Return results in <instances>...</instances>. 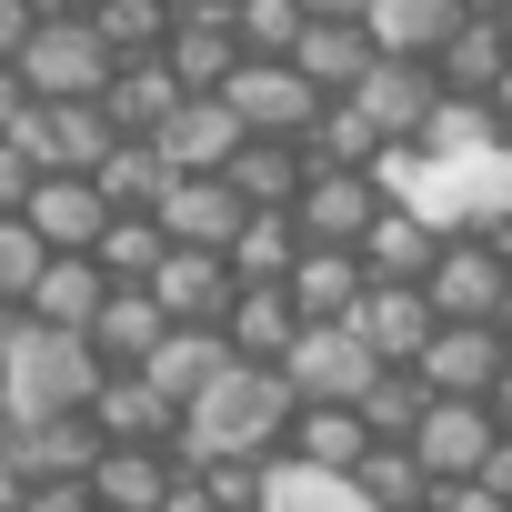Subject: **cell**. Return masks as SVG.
<instances>
[{
	"instance_id": "6da1fadb",
	"label": "cell",
	"mask_w": 512,
	"mask_h": 512,
	"mask_svg": "<svg viewBox=\"0 0 512 512\" xmlns=\"http://www.w3.org/2000/svg\"><path fill=\"white\" fill-rule=\"evenodd\" d=\"M292 382H282V362H231L211 392H191L181 402V462H272L282 442H292Z\"/></svg>"
},
{
	"instance_id": "7a4b0ae2",
	"label": "cell",
	"mask_w": 512,
	"mask_h": 512,
	"mask_svg": "<svg viewBox=\"0 0 512 512\" xmlns=\"http://www.w3.org/2000/svg\"><path fill=\"white\" fill-rule=\"evenodd\" d=\"M101 372H111V362L91 352V332H61V322H31V312H0V432H11V422L91 412Z\"/></svg>"
},
{
	"instance_id": "3957f363",
	"label": "cell",
	"mask_w": 512,
	"mask_h": 512,
	"mask_svg": "<svg viewBox=\"0 0 512 512\" xmlns=\"http://www.w3.org/2000/svg\"><path fill=\"white\" fill-rule=\"evenodd\" d=\"M11 71L31 81V101H101V81H111L121 61H111V41L91 31V11H51V21H31V41L11 51Z\"/></svg>"
},
{
	"instance_id": "277c9868",
	"label": "cell",
	"mask_w": 512,
	"mask_h": 512,
	"mask_svg": "<svg viewBox=\"0 0 512 512\" xmlns=\"http://www.w3.org/2000/svg\"><path fill=\"white\" fill-rule=\"evenodd\" d=\"M382 372H392V362H382L352 322H302V332H292V352H282L292 402H362Z\"/></svg>"
},
{
	"instance_id": "5b68a950",
	"label": "cell",
	"mask_w": 512,
	"mask_h": 512,
	"mask_svg": "<svg viewBox=\"0 0 512 512\" xmlns=\"http://www.w3.org/2000/svg\"><path fill=\"white\" fill-rule=\"evenodd\" d=\"M422 292H432L442 322H502V302H512V262L492 251V231H442Z\"/></svg>"
},
{
	"instance_id": "8992f818",
	"label": "cell",
	"mask_w": 512,
	"mask_h": 512,
	"mask_svg": "<svg viewBox=\"0 0 512 512\" xmlns=\"http://www.w3.org/2000/svg\"><path fill=\"white\" fill-rule=\"evenodd\" d=\"M221 101H231V121H241V131H262V141H302V131L322 121V101H332V91H312V81H302V61H231Z\"/></svg>"
},
{
	"instance_id": "52a82bcc",
	"label": "cell",
	"mask_w": 512,
	"mask_h": 512,
	"mask_svg": "<svg viewBox=\"0 0 512 512\" xmlns=\"http://www.w3.org/2000/svg\"><path fill=\"white\" fill-rule=\"evenodd\" d=\"M492 442H502V422H492V402H472V392H432L422 422H412V452H422L432 482H472V472L492 462Z\"/></svg>"
},
{
	"instance_id": "ba28073f",
	"label": "cell",
	"mask_w": 512,
	"mask_h": 512,
	"mask_svg": "<svg viewBox=\"0 0 512 512\" xmlns=\"http://www.w3.org/2000/svg\"><path fill=\"white\" fill-rule=\"evenodd\" d=\"M292 221H302V241H362L382 221V181L362 161H312L292 191Z\"/></svg>"
},
{
	"instance_id": "9c48e42d",
	"label": "cell",
	"mask_w": 512,
	"mask_h": 512,
	"mask_svg": "<svg viewBox=\"0 0 512 512\" xmlns=\"http://www.w3.org/2000/svg\"><path fill=\"white\" fill-rule=\"evenodd\" d=\"M342 101H352L382 141H422V111L442 101V81H432V61H392V51H372V61H362V81H352Z\"/></svg>"
},
{
	"instance_id": "30bf717a",
	"label": "cell",
	"mask_w": 512,
	"mask_h": 512,
	"mask_svg": "<svg viewBox=\"0 0 512 512\" xmlns=\"http://www.w3.org/2000/svg\"><path fill=\"white\" fill-rule=\"evenodd\" d=\"M502 362H512V342H502V322H442L432 342H422V392H472V402H492V382H502Z\"/></svg>"
},
{
	"instance_id": "8fae6325",
	"label": "cell",
	"mask_w": 512,
	"mask_h": 512,
	"mask_svg": "<svg viewBox=\"0 0 512 512\" xmlns=\"http://www.w3.org/2000/svg\"><path fill=\"white\" fill-rule=\"evenodd\" d=\"M352 332H362L392 372H412V362H422V342L442 332V312H432V292H422V282H372V292L352 302Z\"/></svg>"
},
{
	"instance_id": "7c38bea8",
	"label": "cell",
	"mask_w": 512,
	"mask_h": 512,
	"mask_svg": "<svg viewBox=\"0 0 512 512\" xmlns=\"http://www.w3.org/2000/svg\"><path fill=\"white\" fill-rule=\"evenodd\" d=\"M151 151H161L171 171H221V161L241 151V121H231V101H221V91H181V101L161 111Z\"/></svg>"
},
{
	"instance_id": "4fadbf2b",
	"label": "cell",
	"mask_w": 512,
	"mask_h": 512,
	"mask_svg": "<svg viewBox=\"0 0 512 512\" xmlns=\"http://www.w3.org/2000/svg\"><path fill=\"white\" fill-rule=\"evenodd\" d=\"M161 402H191V392H211L221 372H231V342H221V322H171L141 362H131Z\"/></svg>"
},
{
	"instance_id": "5bb4252c",
	"label": "cell",
	"mask_w": 512,
	"mask_h": 512,
	"mask_svg": "<svg viewBox=\"0 0 512 512\" xmlns=\"http://www.w3.org/2000/svg\"><path fill=\"white\" fill-rule=\"evenodd\" d=\"M151 302H161L171 322H221V302H231V262H221L211 241H161Z\"/></svg>"
},
{
	"instance_id": "9a60e30c",
	"label": "cell",
	"mask_w": 512,
	"mask_h": 512,
	"mask_svg": "<svg viewBox=\"0 0 512 512\" xmlns=\"http://www.w3.org/2000/svg\"><path fill=\"white\" fill-rule=\"evenodd\" d=\"M282 292H292L302 322H352V302L372 292V272H362L352 241H302V262L282 272Z\"/></svg>"
},
{
	"instance_id": "2e32d148",
	"label": "cell",
	"mask_w": 512,
	"mask_h": 512,
	"mask_svg": "<svg viewBox=\"0 0 512 512\" xmlns=\"http://www.w3.org/2000/svg\"><path fill=\"white\" fill-rule=\"evenodd\" d=\"M251 512H382L362 492V472H332V462H302V452H272L262 462V502Z\"/></svg>"
},
{
	"instance_id": "e0dca14e",
	"label": "cell",
	"mask_w": 512,
	"mask_h": 512,
	"mask_svg": "<svg viewBox=\"0 0 512 512\" xmlns=\"http://www.w3.org/2000/svg\"><path fill=\"white\" fill-rule=\"evenodd\" d=\"M21 141H31V161H41V171H91L121 131H111V111H101V101H31Z\"/></svg>"
},
{
	"instance_id": "ac0fdd59",
	"label": "cell",
	"mask_w": 512,
	"mask_h": 512,
	"mask_svg": "<svg viewBox=\"0 0 512 512\" xmlns=\"http://www.w3.org/2000/svg\"><path fill=\"white\" fill-rule=\"evenodd\" d=\"M21 221H31L51 251H91V241H101V221H111V201H101V181H91V171H41V181H31V201H21Z\"/></svg>"
},
{
	"instance_id": "d6986e66",
	"label": "cell",
	"mask_w": 512,
	"mask_h": 512,
	"mask_svg": "<svg viewBox=\"0 0 512 512\" xmlns=\"http://www.w3.org/2000/svg\"><path fill=\"white\" fill-rule=\"evenodd\" d=\"M0 452H11L31 482H91L101 432H91V412H61V422H11V432H0Z\"/></svg>"
},
{
	"instance_id": "ffe728a7",
	"label": "cell",
	"mask_w": 512,
	"mask_h": 512,
	"mask_svg": "<svg viewBox=\"0 0 512 512\" xmlns=\"http://www.w3.org/2000/svg\"><path fill=\"white\" fill-rule=\"evenodd\" d=\"M231 231H241V191H231L221 171H171V181H161V241H211V251H231Z\"/></svg>"
},
{
	"instance_id": "44dd1931",
	"label": "cell",
	"mask_w": 512,
	"mask_h": 512,
	"mask_svg": "<svg viewBox=\"0 0 512 512\" xmlns=\"http://www.w3.org/2000/svg\"><path fill=\"white\" fill-rule=\"evenodd\" d=\"M171 472H181L171 442H101V462H91V502H101V512H161Z\"/></svg>"
},
{
	"instance_id": "7402d4cb",
	"label": "cell",
	"mask_w": 512,
	"mask_h": 512,
	"mask_svg": "<svg viewBox=\"0 0 512 512\" xmlns=\"http://www.w3.org/2000/svg\"><path fill=\"white\" fill-rule=\"evenodd\" d=\"M292 332H302V312H292L282 282H231V302H221V342H231V362H282Z\"/></svg>"
},
{
	"instance_id": "603a6c76",
	"label": "cell",
	"mask_w": 512,
	"mask_h": 512,
	"mask_svg": "<svg viewBox=\"0 0 512 512\" xmlns=\"http://www.w3.org/2000/svg\"><path fill=\"white\" fill-rule=\"evenodd\" d=\"M91 432H101V442H181V402H161L141 372H101Z\"/></svg>"
},
{
	"instance_id": "cb8c5ba5",
	"label": "cell",
	"mask_w": 512,
	"mask_h": 512,
	"mask_svg": "<svg viewBox=\"0 0 512 512\" xmlns=\"http://www.w3.org/2000/svg\"><path fill=\"white\" fill-rule=\"evenodd\" d=\"M302 171H312V151L302 141H262V131H241V151L221 161V181L241 191V211H292Z\"/></svg>"
},
{
	"instance_id": "d4e9b609",
	"label": "cell",
	"mask_w": 512,
	"mask_h": 512,
	"mask_svg": "<svg viewBox=\"0 0 512 512\" xmlns=\"http://www.w3.org/2000/svg\"><path fill=\"white\" fill-rule=\"evenodd\" d=\"M111 302V272L91 262V251H51L41 262V282H31V322H61V332H91V312Z\"/></svg>"
},
{
	"instance_id": "484cf974",
	"label": "cell",
	"mask_w": 512,
	"mask_h": 512,
	"mask_svg": "<svg viewBox=\"0 0 512 512\" xmlns=\"http://www.w3.org/2000/svg\"><path fill=\"white\" fill-rule=\"evenodd\" d=\"M452 21H472L462 0H362V31H372V51H392V61H432V51L452 41Z\"/></svg>"
},
{
	"instance_id": "4316f807",
	"label": "cell",
	"mask_w": 512,
	"mask_h": 512,
	"mask_svg": "<svg viewBox=\"0 0 512 512\" xmlns=\"http://www.w3.org/2000/svg\"><path fill=\"white\" fill-rule=\"evenodd\" d=\"M161 61L181 71V91H221V81H231V61H241V41H231V11H171V41H161Z\"/></svg>"
},
{
	"instance_id": "83f0119b",
	"label": "cell",
	"mask_w": 512,
	"mask_h": 512,
	"mask_svg": "<svg viewBox=\"0 0 512 512\" xmlns=\"http://www.w3.org/2000/svg\"><path fill=\"white\" fill-rule=\"evenodd\" d=\"M171 101H181V71H171L161 51H151V61H121V71L101 81V111H111V131H121V141H151Z\"/></svg>"
},
{
	"instance_id": "f1b7e54d",
	"label": "cell",
	"mask_w": 512,
	"mask_h": 512,
	"mask_svg": "<svg viewBox=\"0 0 512 512\" xmlns=\"http://www.w3.org/2000/svg\"><path fill=\"white\" fill-rule=\"evenodd\" d=\"M161 332H171V312L151 302V282H111V302L91 312V352H101L111 372H131V362H141Z\"/></svg>"
},
{
	"instance_id": "f546056e",
	"label": "cell",
	"mask_w": 512,
	"mask_h": 512,
	"mask_svg": "<svg viewBox=\"0 0 512 512\" xmlns=\"http://www.w3.org/2000/svg\"><path fill=\"white\" fill-rule=\"evenodd\" d=\"M352 251H362V272H372V282H422V272H432V251H442V231H432L422 211L382 201V221H372Z\"/></svg>"
},
{
	"instance_id": "4dcf8cb0",
	"label": "cell",
	"mask_w": 512,
	"mask_h": 512,
	"mask_svg": "<svg viewBox=\"0 0 512 512\" xmlns=\"http://www.w3.org/2000/svg\"><path fill=\"white\" fill-rule=\"evenodd\" d=\"M512 71V41H502V21H452V41L432 51V81L442 91H462V101H492V81Z\"/></svg>"
},
{
	"instance_id": "1f68e13d",
	"label": "cell",
	"mask_w": 512,
	"mask_h": 512,
	"mask_svg": "<svg viewBox=\"0 0 512 512\" xmlns=\"http://www.w3.org/2000/svg\"><path fill=\"white\" fill-rule=\"evenodd\" d=\"M231 282H282L292 262H302V221L292 211H241V231H231Z\"/></svg>"
},
{
	"instance_id": "d6a6232c",
	"label": "cell",
	"mask_w": 512,
	"mask_h": 512,
	"mask_svg": "<svg viewBox=\"0 0 512 512\" xmlns=\"http://www.w3.org/2000/svg\"><path fill=\"white\" fill-rule=\"evenodd\" d=\"M292 61H302V81H312V91H352V81H362V61H372V31H362V21H302Z\"/></svg>"
},
{
	"instance_id": "836d02e7",
	"label": "cell",
	"mask_w": 512,
	"mask_h": 512,
	"mask_svg": "<svg viewBox=\"0 0 512 512\" xmlns=\"http://www.w3.org/2000/svg\"><path fill=\"white\" fill-rule=\"evenodd\" d=\"M282 452H302V462H332V472H352L362 452H372V432H362V412L352 402H302L292 412V442Z\"/></svg>"
},
{
	"instance_id": "e575fe53",
	"label": "cell",
	"mask_w": 512,
	"mask_h": 512,
	"mask_svg": "<svg viewBox=\"0 0 512 512\" xmlns=\"http://www.w3.org/2000/svg\"><path fill=\"white\" fill-rule=\"evenodd\" d=\"M91 181H101V201H111V211H161V181H171V161H161L151 141H111V151L91 161Z\"/></svg>"
},
{
	"instance_id": "d590c367",
	"label": "cell",
	"mask_w": 512,
	"mask_h": 512,
	"mask_svg": "<svg viewBox=\"0 0 512 512\" xmlns=\"http://www.w3.org/2000/svg\"><path fill=\"white\" fill-rule=\"evenodd\" d=\"M352 472H362V492H372L382 512H422V502H432V472H422V452H412V442H372Z\"/></svg>"
},
{
	"instance_id": "8d00e7d4",
	"label": "cell",
	"mask_w": 512,
	"mask_h": 512,
	"mask_svg": "<svg viewBox=\"0 0 512 512\" xmlns=\"http://www.w3.org/2000/svg\"><path fill=\"white\" fill-rule=\"evenodd\" d=\"M91 31L111 41V61H151L171 41V0H91Z\"/></svg>"
},
{
	"instance_id": "74e56055",
	"label": "cell",
	"mask_w": 512,
	"mask_h": 512,
	"mask_svg": "<svg viewBox=\"0 0 512 512\" xmlns=\"http://www.w3.org/2000/svg\"><path fill=\"white\" fill-rule=\"evenodd\" d=\"M91 262H101L111 282H151V262H161V211H111L101 241H91Z\"/></svg>"
},
{
	"instance_id": "f35d334b",
	"label": "cell",
	"mask_w": 512,
	"mask_h": 512,
	"mask_svg": "<svg viewBox=\"0 0 512 512\" xmlns=\"http://www.w3.org/2000/svg\"><path fill=\"white\" fill-rule=\"evenodd\" d=\"M302 0H231V41H241V61H292V41H302Z\"/></svg>"
},
{
	"instance_id": "ab89813d",
	"label": "cell",
	"mask_w": 512,
	"mask_h": 512,
	"mask_svg": "<svg viewBox=\"0 0 512 512\" xmlns=\"http://www.w3.org/2000/svg\"><path fill=\"white\" fill-rule=\"evenodd\" d=\"M482 141H502L492 101H462V91H442V101L422 111V141H412V151H482Z\"/></svg>"
},
{
	"instance_id": "60d3db41",
	"label": "cell",
	"mask_w": 512,
	"mask_h": 512,
	"mask_svg": "<svg viewBox=\"0 0 512 512\" xmlns=\"http://www.w3.org/2000/svg\"><path fill=\"white\" fill-rule=\"evenodd\" d=\"M422 402H432V392H422V372H382V382H372L352 412H362V432H372V442H412Z\"/></svg>"
},
{
	"instance_id": "b9f144b4",
	"label": "cell",
	"mask_w": 512,
	"mask_h": 512,
	"mask_svg": "<svg viewBox=\"0 0 512 512\" xmlns=\"http://www.w3.org/2000/svg\"><path fill=\"white\" fill-rule=\"evenodd\" d=\"M41 262H51V241H41L21 211H0V312H21V302H31Z\"/></svg>"
},
{
	"instance_id": "7bdbcfd3",
	"label": "cell",
	"mask_w": 512,
	"mask_h": 512,
	"mask_svg": "<svg viewBox=\"0 0 512 512\" xmlns=\"http://www.w3.org/2000/svg\"><path fill=\"white\" fill-rule=\"evenodd\" d=\"M161 512H241V502H231L201 462H181V472H171V492H161Z\"/></svg>"
},
{
	"instance_id": "ee69618b",
	"label": "cell",
	"mask_w": 512,
	"mask_h": 512,
	"mask_svg": "<svg viewBox=\"0 0 512 512\" xmlns=\"http://www.w3.org/2000/svg\"><path fill=\"white\" fill-rule=\"evenodd\" d=\"M31 181H41L31 141H21V131H0V211H21V201H31Z\"/></svg>"
},
{
	"instance_id": "f6af8a7d",
	"label": "cell",
	"mask_w": 512,
	"mask_h": 512,
	"mask_svg": "<svg viewBox=\"0 0 512 512\" xmlns=\"http://www.w3.org/2000/svg\"><path fill=\"white\" fill-rule=\"evenodd\" d=\"M422 512H512V502L472 472V482H432V502H422Z\"/></svg>"
},
{
	"instance_id": "bcb514c9",
	"label": "cell",
	"mask_w": 512,
	"mask_h": 512,
	"mask_svg": "<svg viewBox=\"0 0 512 512\" xmlns=\"http://www.w3.org/2000/svg\"><path fill=\"white\" fill-rule=\"evenodd\" d=\"M21 512H101V502H91V482H31Z\"/></svg>"
},
{
	"instance_id": "7dc6e473",
	"label": "cell",
	"mask_w": 512,
	"mask_h": 512,
	"mask_svg": "<svg viewBox=\"0 0 512 512\" xmlns=\"http://www.w3.org/2000/svg\"><path fill=\"white\" fill-rule=\"evenodd\" d=\"M21 502H31V472H21L11 452H0V512H21Z\"/></svg>"
},
{
	"instance_id": "c3c4849f",
	"label": "cell",
	"mask_w": 512,
	"mask_h": 512,
	"mask_svg": "<svg viewBox=\"0 0 512 512\" xmlns=\"http://www.w3.org/2000/svg\"><path fill=\"white\" fill-rule=\"evenodd\" d=\"M482 482H492V492H502V502H512V432H502V442H492V462H482Z\"/></svg>"
},
{
	"instance_id": "681fc988",
	"label": "cell",
	"mask_w": 512,
	"mask_h": 512,
	"mask_svg": "<svg viewBox=\"0 0 512 512\" xmlns=\"http://www.w3.org/2000/svg\"><path fill=\"white\" fill-rule=\"evenodd\" d=\"M312 21H362V0H302Z\"/></svg>"
},
{
	"instance_id": "f907efd6",
	"label": "cell",
	"mask_w": 512,
	"mask_h": 512,
	"mask_svg": "<svg viewBox=\"0 0 512 512\" xmlns=\"http://www.w3.org/2000/svg\"><path fill=\"white\" fill-rule=\"evenodd\" d=\"M492 422L512 432V362H502V382H492Z\"/></svg>"
},
{
	"instance_id": "816d5d0a",
	"label": "cell",
	"mask_w": 512,
	"mask_h": 512,
	"mask_svg": "<svg viewBox=\"0 0 512 512\" xmlns=\"http://www.w3.org/2000/svg\"><path fill=\"white\" fill-rule=\"evenodd\" d=\"M492 121H502V141H512V71L492 81Z\"/></svg>"
},
{
	"instance_id": "f5cc1de1",
	"label": "cell",
	"mask_w": 512,
	"mask_h": 512,
	"mask_svg": "<svg viewBox=\"0 0 512 512\" xmlns=\"http://www.w3.org/2000/svg\"><path fill=\"white\" fill-rule=\"evenodd\" d=\"M31 11H41V21H51V11H91V0H31Z\"/></svg>"
},
{
	"instance_id": "db71d44e",
	"label": "cell",
	"mask_w": 512,
	"mask_h": 512,
	"mask_svg": "<svg viewBox=\"0 0 512 512\" xmlns=\"http://www.w3.org/2000/svg\"><path fill=\"white\" fill-rule=\"evenodd\" d=\"M492 251H502V262H512V221H492Z\"/></svg>"
},
{
	"instance_id": "11a10c76",
	"label": "cell",
	"mask_w": 512,
	"mask_h": 512,
	"mask_svg": "<svg viewBox=\"0 0 512 512\" xmlns=\"http://www.w3.org/2000/svg\"><path fill=\"white\" fill-rule=\"evenodd\" d=\"M462 11H472V21H492V11H502V0H462Z\"/></svg>"
},
{
	"instance_id": "9f6ffc18",
	"label": "cell",
	"mask_w": 512,
	"mask_h": 512,
	"mask_svg": "<svg viewBox=\"0 0 512 512\" xmlns=\"http://www.w3.org/2000/svg\"><path fill=\"white\" fill-rule=\"evenodd\" d=\"M492 21H502V41H512V0H502V11H492Z\"/></svg>"
},
{
	"instance_id": "6f0895ef",
	"label": "cell",
	"mask_w": 512,
	"mask_h": 512,
	"mask_svg": "<svg viewBox=\"0 0 512 512\" xmlns=\"http://www.w3.org/2000/svg\"><path fill=\"white\" fill-rule=\"evenodd\" d=\"M502 342H512V302H502Z\"/></svg>"
}]
</instances>
